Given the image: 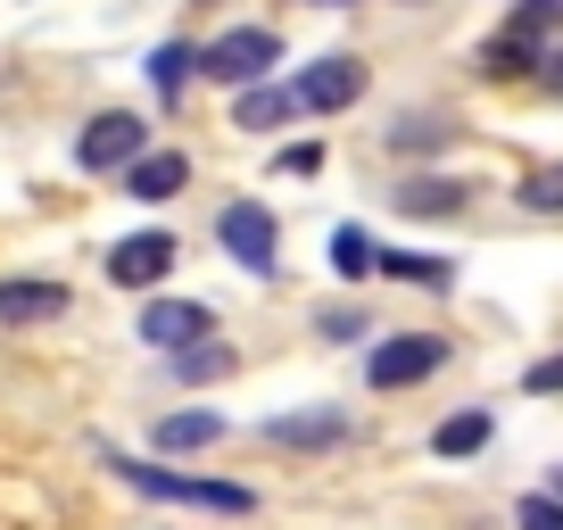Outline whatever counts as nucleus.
Masks as SVG:
<instances>
[{"mask_svg": "<svg viewBox=\"0 0 563 530\" xmlns=\"http://www.w3.org/2000/svg\"><path fill=\"white\" fill-rule=\"evenodd\" d=\"M100 464L124 481V489H141V497H166V506H199V514H257V497H249L241 481L166 473V464H133V456H117V448H100Z\"/></svg>", "mask_w": 563, "mask_h": 530, "instance_id": "1", "label": "nucleus"}, {"mask_svg": "<svg viewBox=\"0 0 563 530\" xmlns=\"http://www.w3.org/2000/svg\"><path fill=\"white\" fill-rule=\"evenodd\" d=\"M274 67H282V34L274 25H232V34H216L208 51H199V75H208V84H232V91L265 84Z\"/></svg>", "mask_w": 563, "mask_h": 530, "instance_id": "2", "label": "nucleus"}, {"mask_svg": "<svg viewBox=\"0 0 563 530\" xmlns=\"http://www.w3.org/2000/svg\"><path fill=\"white\" fill-rule=\"evenodd\" d=\"M216 241L232 249V265L241 274H282V241H274V216H265V199H232L224 216H216Z\"/></svg>", "mask_w": 563, "mask_h": 530, "instance_id": "3", "label": "nucleus"}, {"mask_svg": "<svg viewBox=\"0 0 563 530\" xmlns=\"http://www.w3.org/2000/svg\"><path fill=\"white\" fill-rule=\"evenodd\" d=\"M141 150H150V124L133 117V108H100V117L75 133V166L84 175H108V166H133Z\"/></svg>", "mask_w": 563, "mask_h": 530, "instance_id": "4", "label": "nucleus"}, {"mask_svg": "<svg viewBox=\"0 0 563 530\" xmlns=\"http://www.w3.org/2000/svg\"><path fill=\"white\" fill-rule=\"evenodd\" d=\"M448 365V340H431V332H406V340H382L373 349V365H365V382L373 389H415V382H431V373Z\"/></svg>", "mask_w": 563, "mask_h": 530, "instance_id": "5", "label": "nucleus"}, {"mask_svg": "<svg viewBox=\"0 0 563 530\" xmlns=\"http://www.w3.org/2000/svg\"><path fill=\"white\" fill-rule=\"evenodd\" d=\"M166 274H175V232H158V224L108 249V283L117 290H150V283H166Z\"/></svg>", "mask_w": 563, "mask_h": 530, "instance_id": "6", "label": "nucleus"}, {"mask_svg": "<svg viewBox=\"0 0 563 530\" xmlns=\"http://www.w3.org/2000/svg\"><path fill=\"white\" fill-rule=\"evenodd\" d=\"M365 84H373V75H365V58H316V67H307L299 75V84H290V91H299V108H316V117H332V108H349V100H365Z\"/></svg>", "mask_w": 563, "mask_h": 530, "instance_id": "7", "label": "nucleus"}, {"mask_svg": "<svg viewBox=\"0 0 563 530\" xmlns=\"http://www.w3.org/2000/svg\"><path fill=\"white\" fill-rule=\"evenodd\" d=\"M349 407H299V415H274L265 440L274 448H299V456H323V448H349Z\"/></svg>", "mask_w": 563, "mask_h": 530, "instance_id": "8", "label": "nucleus"}, {"mask_svg": "<svg viewBox=\"0 0 563 530\" xmlns=\"http://www.w3.org/2000/svg\"><path fill=\"white\" fill-rule=\"evenodd\" d=\"M133 332L150 340V349H166V356H175V349H191V340H208V332H216V316H208L199 299H150Z\"/></svg>", "mask_w": 563, "mask_h": 530, "instance_id": "9", "label": "nucleus"}, {"mask_svg": "<svg viewBox=\"0 0 563 530\" xmlns=\"http://www.w3.org/2000/svg\"><path fill=\"white\" fill-rule=\"evenodd\" d=\"M216 440H224V415L216 407H183V415L150 423V448H166V456H191V448H216Z\"/></svg>", "mask_w": 563, "mask_h": 530, "instance_id": "10", "label": "nucleus"}, {"mask_svg": "<svg viewBox=\"0 0 563 530\" xmlns=\"http://www.w3.org/2000/svg\"><path fill=\"white\" fill-rule=\"evenodd\" d=\"M67 283H0V323H18V332H25V323H58V316H67Z\"/></svg>", "mask_w": 563, "mask_h": 530, "instance_id": "11", "label": "nucleus"}, {"mask_svg": "<svg viewBox=\"0 0 563 530\" xmlns=\"http://www.w3.org/2000/svg\"><path fill=\"white\" fill-rule=\"evenodd\" d=\"M124 183H133V199H175L183 183H191V158H183V150H141Z\"/></svg>", "mask_w": 563, "mask_h": 530, "instance_id": "12", "label": "nucleus"}, {"mask_svg": "<svg viewBox=\"0 0 563 530\" xmlns=\"http://www.w3.org/2000/svg\"><path fill=\"white\" fill-rule=\"evenodd\" d=\"M232 117H241V133H274V124L299 117V91H290V84H249Z\"/></svg>", "mask_w": 563, "mask_h": 530, "instance_id": "13", "label": "nucleus"}, {"mask_svg": "<svg viewBox=\"0 0 563 530\" xmlns=\"http://www.w3.org/2000/svg\"><path fill=\"white\" fill-rule=\"evenodd\" d=\"M389 208H398V216H456L464 208V183L456 175H415V183H398Z\"/></svg>", "mask_w": 563, "mask_h": 530, "instance_id": "14", "label": "nucleus"}, {"mask_svg": "<svg viewBox=\"0 0 563 530\" xmlns=\"http://www.w3.org/2000/svg\"><path fill=\"white\" fill-rule=\"evenodd\" d=\"M373 274H389V283H422V290H448V283H456V265H448V257H422V249H382Z\"/></svg>", "mask_w": 563, "mask_h": 530, "instance_id": "15", "label": "nucleus"}, {"mask_svg": "<svg viewBox=\"0 0 563 530\" xmlns=\"http://www.w3.org/2000/svg\"><path fill=\"white\" fill-rule=\"evenodd\" d=\"M489 440H497V423L481 407H464V415H448V423L431 431V456H481Z\"/></svg>", "mask_w": 563, "mask_h": 530, "instance_id": "16", "label": "nucleus"}, {"mask_svg": "<svg viewBox=\"0 0 563 530\" xmlns=\"http://www.w3.org/2000/svg\"><path fill=\"white\" fill-rule=\"evenodd\" d=\"M514 42H530V51L547 58V42L563 34V0H514V18H506Z\"/></svg>", "mask_w": 563, "mask_h": 530, "instance_id": "17", "label": "nucleus"}, {"mask_svg": "<svg viewBox=\"0 0 563 530\" xmlns=\"http://www.w3.org/2000/svg\"><path fill=\"white\" fill-rule=\"evenodd\" d=\"M141 75L158 84V100H183V84H191V75H199V51H191V42H158V51H150V67H141Z\"/></svg>", "mask_w": 563, "mask_h": 530, "instance_id": "18", "label": "nucleus"}, {"mask_svg": "<svg viewBox=\"0 0 563 530\" xmlns=\"http://www.w3.org/2000/svg\"><path fill=\"white\" fill-rule=\"evenodd\" d=\"M224 373H232V349H224V340H191V349H175V382H224Z\"/></svg>", "mask_w": 563, "mask_h": 530, "instance_id": "19", "label": "nucleus"}, {"mask_svg": "<svg viewBox=\"0 0 563 530\" xmlns=\"http://www.w3.org/2000/svg\"><path fill=\"white\" fill-rule=\"evenodd\" d=\"M530 67H539V51H530V42H514V34L481 42V75H489V84H514V75H530Z\"/></svg>", "mask_w": 563, "mask_h": 530, "instance_id": "20", "label": "nucleus"}, {"mask_svg": "<svg viewBox=\"0 0 563 530\" xmlns=\"http://www.w3.org/2000/svg\"><path fill=\"white\" fill-rule=\"evenodd\" d=\"M373 257H382V249H373L356 224H340V232H332V274H340V283H365V274H373Z\"/></svg>", "mask_w": 563, "mask_h": 530, "instance_id": "21", "label": "nucleus"}, {"mask_svg": "<svg viewBox=\"0 0 563 530\" xmlns=\"http://www.w3.org/2000/svg\"><path fill=\"white\" fill-rule=\"evenodd\" d=\"M382 142L389 150H448V117H398Z\"/></svg>", "mask_w": 563, "mask_h": 530, "instance_id": "22", "label": "nucleus"}, {"mask_svg": "<svg viewBox=\"0 0 563 530\" xmlns=\"http://www.w3.org/2000/svg\"><path fill=\"white\" fill-rule=\"evenodd\" d=\"M522 208H530V216H563V158L539 166V175L522 183Z\"/></svg>", "mask_w": 563, "mask_h": 530, "instance_id": "23", "label": "nucleus"}, {"mask_svg": "<svg viewBox=\"0 0 563 530\" xmlns=\"http://www.w3.org/2000/svg\"><path fill=\"white\" fill-rule=\"evenodd\" d=\"M514 530H563V497L555 489H530L522 506H514Z\"/></svg>", "mask_w": 563, "mask_h": 530, "instance_id": "24", "label": "nucleus"}, {"mask_svg": "<svg viewBox=\"0 0 563 530\" xmlns=\"http://www.w3.org/2000/svg\"><path fill=\"white\" fill-rule=\"evenodd\" d=\"M316 332H323V340H365V332H373V316H365V307H323Z\"/></svg>", "mask_w": 563, "mask_h": 530, "instance_id": "25", "label": "nucleus"}, {"mask_svg": "<svg viewBox=\"0 0 563 530\" xmlns=\"http://www.w3.org/2000/svg\"><path fill=\"white\" fill-rule=\"evenodd\" d=\"M522 389H530V398H563V349H555V356H539V365L522 373Z\"/></svg>", "mask_w": 563, "mask_h": 530, "instance_id": "26", "label": "nucleus"}, {"mask_svg": "<svg viewBox=\"0 0 563 530\" xmlns=\"http://www.w3.org/2000/svg\"><path fill=\"white\" fill-rule=\"evenodd\" d=\"M282 166H290V175H316L323 150H316V142H299V150H282Z\"/></svg>", "mask_w": 563, "mask_h": 530, "instance_id": "27", "label": "nucleus"}, {"mask_svg": "<svg viewBox=\"0 0 563 530\" xmlns=\"http://www.w3.org/2000/svg\"><path fill=\"white\" fill-rule=\"evenodd\" d=\"M539 84H547V91L563 100V51H547V58H539Z\"/></svg>", "mask_w": 563, "mask_h": 530, "instance_id": "28", "label": "nucleus"}, {"mask_svg": "<svg viewBox=\"0 0 563 530\" xmlns=\"http://www.w3.org/2000/svg\"><path fill=\"white\" fill-rule=\"evenodd\" d=\"M307 9H349V0H307Z\"/></svg>", "mask_w": 563, "mask_h": 530, "instance_id": "29", "label": "nucleus"}, {"mask_svg": "<svg viewBox=\"0 0 563 530\" xmlns=\"http://www.w3.org/2000/svg\"><path fill=\"white\" fill-rule=\"evenodd\" d=\"M555 497H563V473H555Z\"/></svg>", "mask_w": 563, "mask_h": 530, "instance_id": "30", "label": "nucleus"}]
</instances>
